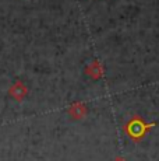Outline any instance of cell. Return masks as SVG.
<instances>
[{
    "label": "cell",
    "instance_id": "obj_2",
    "mask_svg": "<svg viewBox=\"0 0 159 161\" xmlns=\"http://www.w3.org/2000/svg\"><path fill=\"white\" fill-rule=\"evenodd\" d=\"M115 161H126V160H124V158H121V157H117V158H116Z\"/></svg>",
    "mask_w": 159,
    "mask_h": 161
},
{
    "label": "cell",
    "instance_id": "obj_1",
    "mask_svg": "<svg viewBox=\"0 0 159 161\" xmlns=\"http://www.w3.org/2000/svg\"><path fill=\"white\" fill-rule=\"evenodd\" d=\"M152 126H154V123H152V125H145L141 118H133V119L126 125V132L131 139L138 140V139H141L142 136L145 135V132L148 130L149 128H152Z\"/></svg>",
    "mask_w": 159,
    "mask_h": 161
}]
</instances>
